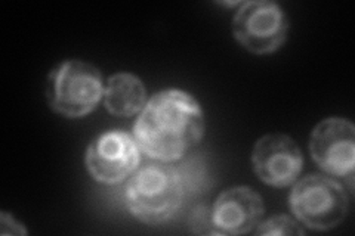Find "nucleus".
<instances>
[{
  "mask_svg": "<svg viewBox=\"0 0 355 236\" xmlns=\"http://www.w3.org/2000/svg\"><path fill=\"white\" fill-rule=\"evenodd\" d=\"M104 96L105 108L117 117H132L146 107V87L129 73L111 75Z\"/></svg>",
  "mask_w": 355,
  "mask_h": 236,
  "instance_id": "10",
  "label": "nucleus"
},
{
  "mask_svg": "<svg viewBox=\"0 0 355 236\" xmlns=\"http://www.w3.org/2000/svg\"><path fill=\"white\" fill-rule=\"evenodd\" d=\"M258 235H304V229L288 216H275L258 224Z\"/></svg>",
  "mask_w": 355,
  "mask_h": 236,
  "instance_id": "11",
  "label": "nucleus"
},
{
  "mask_svg": "<svg viewBox=\"0 0 355 236\" xmlns=\"http://www.w3.org/2000/svg\"><path fill=\"white\" fill-rule=\"evenodd\" d=\"M0 226H2V232L9 228L6 235H10V233H12V235H26L27 233L24 226H21V224L17 223L15 219L12 216H9L8 212H2V215H0Z\"/></svg>",
  "mask_w": 355,
  "mask_h": 236,
  "instance_id": "12",
  "label": "nucleus"
},
{
  "mask_svg": "<svg viewBox=\"0 0 355 236\" xmlns=\"http://www.w3.org/2000/svg\"><path fill=\"white\" fill-rule=\"evenodd\" d=\"M263 216V202L252 188L237 186L222 192L212 210L216 233L243 235L257 228Z\"/></svg>",
  "mask_w": 355,
  "mask_h": 236,
  "instance_id": "9",
  "label": "nucleus"
},
{
  "mask_svg": "<svg viewBox=\"0 0 355 236\" xmlns=\"http://www.w3.org/2000/svg\"><path fill=\"white\" fill-rule=\"evenodd\" d=\"M309 151L314 161L333 176L352 182L355 160V130L351 121L331 117L321 121L311 133Z\"/></svg>",
  "mask_w": 355,
  "mask_h": 236,
  "instance_id": "7",
  "label": "nucleus"
},
{
  "mask_svg": "<svg viewBox=\"0 0 355 236\" xmlns=\"http://www.w3.org/2000/svg\"><path fill=\"white\" fill-rule=\"evenodd\" d=\"M252 163L262 182L275 188L292 185L302 170L304 158L296 142L282 133L261 138L253 148Z\"/></svg>",
  "mask_w": 355,
  "mask_h": 236,
  "instance_id": "8",
  "label": "nucleus"
},
{
  "mask_svg": "<svg viewBox=\"0 0 355 236\" xmlns=\"http://www.w3.org/2000/svg\"><path fill=\"white\" fill-rule=\"evenodd\" d=\"M139 145L126 131H107L86 151V167L98 182L119 183L139 165Z\"/></svg>",
  "mask_w": 355,
  "mask_h": 236,
  "instance_id": "6",
  "label": "nucleus"
},
{
  "mask_svg": "<svg viewBox=\"0 0 355 236\" xmlns=\"http://www.w3.org/2000/svg\"><path fill=\"white\" fill-rule=\"evenodd\" d=\"M291 207L296 219L309 229L327 230L338 226L345 217L348 198L338 182L326 176L311 174L293 186Z\"/></svg>",
  "mask_w": 355,
  "mask_h": 236,
  "instance_id": "4",
  "label": "nucleus"
},
{
  "mask_svg": "<svg viewBox=\"0 0 355 236\" xmlns=\"http://www.w3.org/2000/svg\"><path fill=\"white\" fill-rule=\"evenodd\" d=\"M103 93V75L89 62L65 61L49 74V105L64 117L79 118L89 114Z\"/></svg>",
  "mask_w": 355,
  "mask_h": 236,
  "instance_id": "3",
  "label": "nucleus"
},
{
  "mask_svg": "<svg viewBox=\"0 0 355 236\" xmlns=\"http://www.w3.org/2000/svg\"><path fill=\"white\" fill-rule=\"evenodd\" d=\"M205 118L197 100L178 89L159 92L133 126L139 149L159 161L180 160L203 136Z\"/></svg>",
  "mask_w": 355,
  "mask_h": 236,
  "instance_id": "1",
  "label": "nucleus"
},
{
  "mask_svg": "<svg viewBox=\"0 0 355 236\" xmlns=\"http://www.w3.org/2000/svg\"><path fill=\"white\" fill-rule=\"evenodd\" d=\"M184 182L176 168L162 163L144 165L126 185V206L138 220L159 224L181 207Z\"/></svg>",
  "mask_w": 355,
  "mask_h": 236,
  "instance_id": "2",
  "label": "nucleus"
},
{
  "mask_svg": "<svg viewBox=\"0 0 355 236\" xmlns=\"http://www.w3.org/2000/svg\"><path fill=\"white\" fill-rule=\"evenodd\" d=\"M287 18L282 8L268 0L240 6L232 19V33L244 49L263 55L279 49L287 35Z\"/></svg>",
  "mask_w": 355,
  "mask_h": 236,
  "instance_id": "5",
  "label": "nucleus"
}]
</instances>
